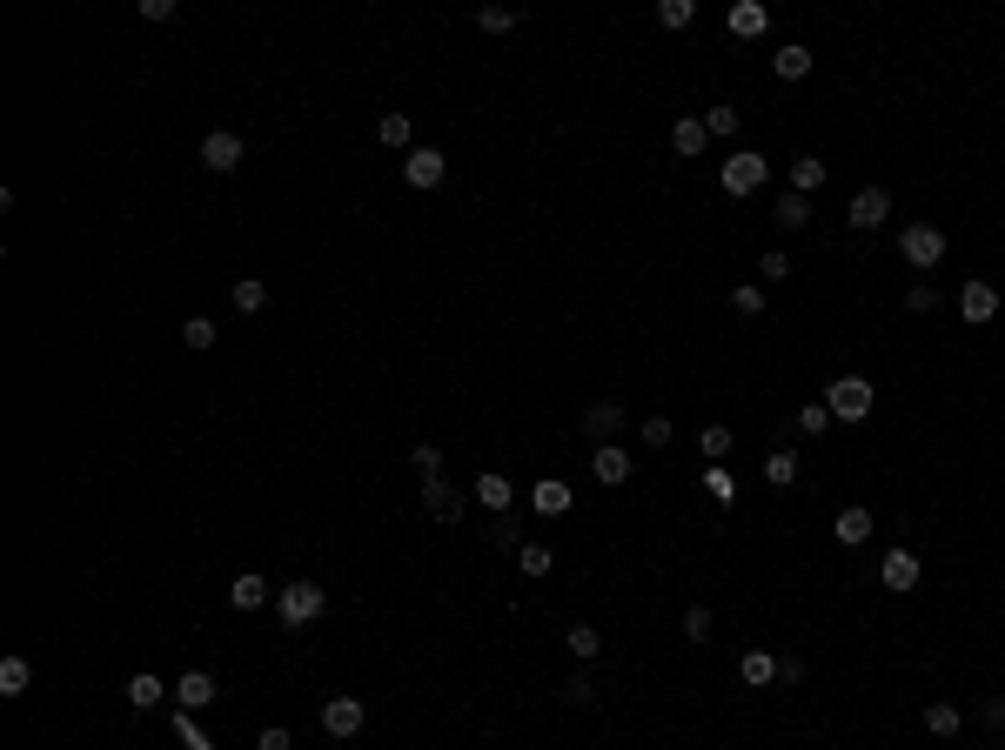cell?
Segmentation results:
<instances>
[{"label": "cell", "instance_id": "1", "mask_svg": "<svg viewBox=\"0 0 1005 750\" xmlns=\"http://www.w3.org/2000/svg\"><path fill=\"white\" fill-rule=\"evenodd\" d=\"M871 402H878V389H871V375H838L825 389V409L831 422H865L871 416Z\"/></svg>", "mask_w": 1005, "mask_h": 750}, {"label": "cell", "instance_id": "2", "mask_svg": "<svg viewBox=\"0 0 1005 750\" xmlns=\"http://www.w3.org/2000/svg\"><path fill=\"white\" fill-rule=\"evenodd\" d=\"M764 175H771V161L751 155V148H737V155H724V168H717V188L744 201V195H758V188H764Z\"/></svg>", "mask_w": 1005, "mask_h": 750}, {"label": "cell", "instance_id": "3", "mask_svg": "<svg viewBox=\"0 0 1005 750\" xmlns=\"http://www.w3.org/2000/svg\"><path fill=\"white\" fill-rule=\"evenodd\" d=\"M322 603H329V590H322V583H309V576H302V583H289V590L275 596V617L289 623V630H309V623L322 617Z\"/></svg>", "mask_w": 1005, "mask_h": 750}, {"label": "cell", "instance_id": "4", "mask_svg": "<svg viewBox=\"0 0 1005 750\" xmlns=\"http://www.w3.org/2000/svg\"><path fill=\"white\" fill-rule=\"evenodd\" d=\"M898 255H905L912 268H938L945 262V235H938L932 221H912V228L898 235Z\"/></svg>", "mask_w": 1005, "mask_h": 750}, {"label": "cell", "instance_id": "5", "mask_svg": "<svg viewBox=\"0 0 1005 750\" xmlns=\"http://www.w3.org/2000/svg\"><path fill=\"white\" fill-rule=\"evenodd\" d=\"M443 175H449L443 148H409V155H402V181H409V188H436Z\"/></svg>", "mask_w": 1005, "mask_h": 750}, {"label": "cell", "instance_id": "6", "mask_svg": "<svg viewBox=\"0 0 1005 750\" xmlns=\"http://www.w3.org/2000/svg\"><path fill=\"white\" fill-rule=\"evenodd\" d=\"M845 215H851V228H865V235H871V228H885V221H892V195H885V188H858Z\"/></svg>", "mask_w": 1005, "mask_h": 750}, {"label": "cell", "instance_id": "7", "mask_svg": "<svg viewBox=\"0 0 1005 750\" xmlns=\"http://www.w3.org/2000/svg\"><path fill=\"white\" fill-rule=\"evenodd\" d=\"M201 168H215V175L242 168V134H235V128H215L208 141H201Z\"/></svg>", "mask_w": 1005, "mask_h": 750}, {"label": "cell", "instance_id": "8", "mask_svg": "<svg viewBox=\"0 0 1005 750\" xmlns=\"http://www.w3.org/2000/svg\"><path fill=\"white\" fill-rule=\"evenodd\" d=\"M362 717H369L362 697H329V704H322V730H329V737H362Z\"/></svg>", "mask_w": 1005, "mask_h": 750}, {"label": "cell", "instance_id": "9", "mask_svg": "<svg viewBox=\"0 0 1005 750\" xmlns=\"http://www.w3.org/2000/svg\"><path fill=\"white\" fill-rule=\"evenodd\" d=\"M724 27H731L737 41H758L764 27H771V7H764V0H731V14H724Z\"/></svg>", "mask_w": 1005, "mask_h": 750}, {"label": "cell", "instance_id": "10", "mask_svg": "<svg viewBox=\"0 0 1005 750\" xmlns=\"http://www.w3.org/2000/svg\"><path fill=\"white\" fill-rule=\"evenodd\" d=\"M959 315L965 322H992V315H999V288L992 282H965L959 288Z\"/></svg>", "mask_w": 1005, "mask_h": 750}, {"label": "cell", "instance_id": "11", "mask_svg": "<svg viewBox=\"0 0 1005 750\" xmlns=\"http://www.w3.org/2000/svg\"><path fill=\"white\" fill-rule=\"evenodd\" d=\"M878 583H885V590H918V556L912 550H892L885 563H878Z\"/></svg>", "mask_w": 1005, "mask_h": 750}, {"label": "cell", "instance_id": "12", "mask_svg": "<svg viewBox=\"0 0 1005 750\" xmlns=\"http://www.w3.org/2000/svg\"><path fill=\"white\" fill-rule=\"evenodd\" d=\"M423 509L436 516V523H456V516H463V489L456 483H423Z\"/></svg>", "mask_w": 1005, "mask_h": 750}, {"label": "cell", "instance_id": "13", "mask_svg": "<svg viewBox=\"0 0 1005 750\" xmlns=\"http://www.w3.org/2000/svg\"><path fill=\"white\" fill-rule=\"evenodd\" d=\"M778 670H784V663L771 657V650H744V657H737V677H744V684H751V690L778 684Z\"/></svg>", "mask_w": 1005, "mask_h": 750}, {"label": "cell", "instance_id": "14", "mask_svg": "<svg viewBox=\"0 0 1005 750\" xmlns=\"http://www.w3.org/2000/svg\"><path fill=\"white\" fill-rule=\"evenodd\" d=\"M771 74H778V81H804V74H811V47H804V41H784L778 54H771Z\"/></svg>", "mask_w": 1005, "mask_h": 750}, {"label": "cell", "instance_id": "15", "mask_svg": "<svg viewBox=\"0 0 1005 750\" xmlns=\"http://www.w3.org/2000/svg\"><path fill=\"white\" fill-rule=\"evenodd\" d=\"M590 469H597V483H610V489H617V483H630V449L603 442V449H597V463H590Z\"/></svg>", "mask_w": 1005, "mask_h": 750}, {"label": "cell", "instance_id": "16", "mask_svg": "<svg viewBox=\"0 0 1005 750\" xmlns=\"http://www.w3.org/2000/svg\"><path fill=\"white\" fill-rule=\"evenodd\" d=\"M530 503H536V516H570V503H577V496H570V483H557V476H550V483L530 489Z\"/></svg>", "mask_w": 1005, "mask_h": 750}, {"label": "cell", "instance_id": "17", "mask_svg": "<svg viewBox=\"0 0 1005 750\" xmlns=\"http://www.w3.org/2000/svg\"><path fill=\"white\" fill-rule=\"evenodd\" d=\"M476 503H483V509H496V516H503V509L516 503V483H510V476H496V469H490V476H476Z\"/></svg>", "mask_w": 1005, "mask_h": 750}, {"label": "cell", "instance_id": "18", "mask_svg": "<svg viewBox=\"0 0 1005 750\" xmlns=\"http://www.w3.org/2000/svg\"><path fill=\"white\" fill-rule=\"evenodd\" d=\"M704 141H711V128H704L697 114H684V121L670 128V148H677V155H684V161H691V155H704Z\"/></svg>", "mask_w": 1005, "mask_h": 750}, {"label": "cell", "instance_id": "19", "mask_svg": "<svg viewBox=\"0 0 1005 750\" xmlns=\"http://www.w3.org/2000/svg\"><path fill=\"white\" fill-rule=\"evenodd\" d=\"M268 596H275V590H268V583H262V576H255V570H248V576H235V583H228V603H235V610H262Z\"/></svg>", "mask_w": 1005, "mask_h": 750}, {"label": "cell", "instance_id": "20", "mask_svg": "<svg viewBox=\"0 0 1005 750\" xmlns=\"http://www.w3.org/2000/svg\"><path fill=\"white\" fill-rule=\"evenodd\" d=\"M175 697L188 710H208V704H215V677H208V670H188V677L175 684Z\"/></svg>", "mask_w": 1005, "mask_h": 750}, {"label": "cell", "instance_id": "21", "mask_svg": "<svg viewBox=\"0 0 1005 750\" xmlns=\"http://www.w3.org/2000/svg\"><path fill=\"white\" fill-rule=\"evenodd\" d=\"M865 536H871V509H865V503H851V509H838V543H845V550H858V543H865Z\"/></svg>", "mask_w": 1005, "mask_h": 750}, {"label": "cell", "instance_id": "22", "mask_svg": "<svg viewBox=\"0 0 1005 750\" xmlns=\"http://www.w3.org/2000/svg\"><path fill=\"white\" fill-rule=\"evenodd\" d=\"M376 141H382V148H402V155H409V148H416V128H409V114H382V121H376Z\"/></svg>", "mask_w": 1005, "mask_h": 750}, {"label": "cell", "instance_id": "23", "mask_svg": "<svg viewBox=\"0 0 1005 750\" xmlns=\"http://www.w3.org/2000/svg\"><path fill=\"white\" fill-rule=\"evenodd\" d=\"M818 188H825V161L798 155V161H791V195H818Z\"/></svg>", "mask_w": 1005, "mask_h": 750}, {"label": "cell", "instance_id": "24", "mask_svg": "<svg viewBox=\"0 0 1005 750\" xmlns=\"http://www.w3.org/2000/svg\"><path fill=\"white\" fill-rule=\"evenodd\" d=\"M161 697H168V690H161L155 670H134V677H128V704H134V710H155Z\"/></svg>", "mask_w": 1005, "mask_h": 750}, {"label": "cell", "instance_id": "25", "mask_svg": "<svg viewBox=\"0 0 1005 750\" xmlns=\"http://www.w3.org/2000/svg\"><path fill=\"white\" fill-rule=\"evenodd\" d=\"M583 429H590V436H610V429H624V409H617V402H590V409H583Z\"/></svg>", "mask_w": 1005, "mask_h": 750}, {"label": "cell", "instance_id": "26", "mask_svg": "<svg viewBox=\"0 0 1005 750\" xmlns=\"http://www.w3.org/2000/svg\"><path fill=\"white\" fill-rule=\"evenodd\" d=\"M771 221H778V228H804V221H811V195H791V188H784Z\"/></svg>", "mask_w": 1005, "mask_h": 750}, {"label": "cell", "instance_id": "27", "mask_svg": "<svg viewBox=\"0 0 1005 750\" xmlns=\"http://www.w3.org/2000/svg\"><path fill=\"white\" fill-rule=\"evenodd\" d=\"M409 463H416L423 483H443V449H436V442H416V449H409Z\"/></svg>", "mask_w": 1005, "mask_h": 750}, {"label": "cell", "instance_id": "28", "mask_svg": "<svg viewBox=\"0 0 1005 750\" xmlns=\"http://www.w3.org/2000/svg\"><path fill=\"white\" fill-rule=\"evenodd\" d=\"M27 684H34V670H27V657H7V663H0V697H21Z\"/></svg>", "mask_w": 1005, "mask_h": 750}, {"label": "cell", "instance_id": "29", "mask_svg": "<svg viewBox=\"0 0 1005 750\" xmlns=\"http://www.w3.org/2000/svg\"><path fill=\"white\" fill-rule=\"evenodd\" d=\"M959 724H965L959 704H932L925 710V730H932V737H959Z\"/></svg>", "mask_w": 1005, "mask_h": 750}, {"label": "cell", "instance_id": "30", "mask_svg": "<svg viewBox=\"0 0 1005 750\" xmlns=\"http://www.w3.org/2000/svg\"><path fill=\"white\" fill-rule=\"evenodd\" d=\"M516 563H523V576H550V563H557V556H550V543H523V550H516Z\"/></svg>", "mask_w": 1005, "mask_h": 750}, {"label": "cell", "instance_id": "31", "mask_svg": "<svg viewBox=\"0 0 1005 750\" xmlns=\"http://www.w3.org/2000/svg\"><path fill=\"white\" fill-rule=\"evenodd\" d=\"M235 309H242V315H262V309H268V288L255 282V275H248V282H235Z\"/></svg>", "mask_w": 1005, "mask_h": 750}, {"label": "cell", "instance_id": "32", "mask_svg": "<svg viewBox=\"0 0 1005 750\" xmlns=\"http://www.w3.org/2000/svg\"><path fill=\"white\" fill-rule=\"evenodd\" d=\"M704 489H711L717 503H737V476H731L724 463H711V469H704Z\"/></svg>", "mask_w": 1005, "mask_h": 750}, {"label": "cell", "instance_id": "33", "mask_svg": "<svg viewBox=\"0 0 1005 750\" xmlns=\"http://www.w3.org/2000/svg\"><path fill=\"white\" fill-rule=\"evenodd\" d=\"M181 342H188V349H215V322H208V315H188V322H181Z\"/></svg>", "mask_w": 1005, "mask_h": 750}, {"label": "cell", "instance_id": "34", "mask_svg": "<svg viewBox=\"0 0 1005 750\" xmlns=\"http://www.w3.org/2000/svg\"><path fill=\"white\" fill-rule=\"evenodd\" d=\"M697 449H704L711 463H724V456H731V429H724V422H711V429L697 436Z\"/></svg>", "mask_w": 1005, "mask_h": 750}, {"label": "cell", "instance_id": "35", "mask_svg": "<svg viewBox=\"0 0 1005 750\" xmlns=\"http://www.w3.org/2000/svg\"><path fill=\"white\" fill-rule=\"evenodd\" d=\"M516 21H523L516 7H483V14H476V27H483V34H510Z\"/></svg>", "mask_w": 1005, "mask_h": 750}, {"label": "cell", "instance_id": "36", "mask_svg": "<svg viewBox=\"0 0 1005 750\" xmlns=\"http://www.w3.org/2000/svg\"><path fill=\"white\" fill-rule=\"evenodd\" d=\"M731 309H737V315H764V288H758V282H737V288H731Z\"/></svg>", "mask_w": 1005, "mask_h": 750}, {"label": "cell", "instance_id": "37", "mask_svg": "<svg viewBox=\"0 0 1005 750\" xmlns=\"http://www.w3.org/2000/svg\"><path fill=\"white\" fill-rule=\"evenodd\" d=\"M597 650H603V637L590 630V623H577V630H570V657H577V663H590Z\"/></svg>", "mask_w": 1005, "mask_h": 750}, {"label": "cell", "instance_id": "38", "mask_svg": "<svg viewBox=\"0 0 1005 750\" xmlns=\"http://www.w3.org/2000/svg\"><path fill=\"white\" fill-rule=\"evenodd\" d=\"M798 429H804V436H825V429H831V409H825V402H804V409H798Z\"/></svg>", "mask_w": 1005, "mask_h": 750}, {"label": "cell", "instance_id": "39", "mask_svg": "<svg viewBox=\"0 0 1005 750\" xmlns=\"http://www.w3.org/2000/svg\"><path fill=\"white\" fill-rule=\"evenodd\" d=\"M657 21H664V27H691L697 21V0H664V7H657Z\"/></svg>", "mask_w": 1005, "mask_h": 750}, {"label": "cell", "instance_id": "40", "mask_svg": "<svg viewBox=\"0 0 1005 750\" xmlns=\"http://www.w3.org/2000/svg\"><path fill=\"white\" fill-rule=\"evenodd\" d=\"M764 476H771V483H784V489H791V483H798V456H791V449H778V456L764 463Z\"/></svg>", "mask_w": 1005, "mask_h": 750}, {"label": "cell", "instance_id": "41", "mask_svg": "<svg viewBox=\"0 0 1005 750\" xmlns=\"http://www.w3.org/2000/svg\"><path fill=\"white\" fill-rule=\"evenodd\" d=\"M670 436H677V422H670V416H644V442H650V449H670Z\"/></svg>", "mask_w": 1005, "mask_h": 750}, {"label": "cell", "instance_id": "42", "mask_svg": "<svg viewBox=\"0 0 1005 750\" xmlns=\"http://www.w3.org/2000/svg\"><path fill=\"white\" fill-rule=\"evenodd\" d=\"M758 275H764V282H791V255H784V248H771V255L758 262Z\"/></svg>", "mask_w": 1005, "mask_h": 750}, {"label": "cell", "instance_id": "43", "mask_svg": "<svg viewBox=\"0 0 1005 750\" xmlns=\"http://www.w3.org/2000/svg\"><path fill=\"white\" fill-rule=\"evenodd\" d=\"M684 637H691V643L711 637V610H704V603H691V610H684Z\"/></svg>", "mask_w": 1005, "mask_h": 750}, {"label": "cell", "instance_id": "44", "mask_svg": "<svg viewBox=\"0 0 1005 750\" xmlns=\"http://www.w3.org/2000/svg\"><path fill=\"white\" fill-rule=\"evenodd\" d=\"M704 128H711L717 141H731V134H737V108H711V114H704Z\"/></svg>", "mask_w": 1005, "mask_h": 750}, {"label": "cell", "instance_id": "45", "mask_svg": "<svg viewBox=\"0 0 1005 750\" xmlns=\"http://www.w3.org/2000/svg\"><path fill=\"white\" fill-rule=\"evenodd\" d=\"M905 309H912V315H932V309H938V288H912V295H905Z\"/></svg>", "mask_w": 1005, "mask_h": 750}, {"label": "cell", "instance_id": "46", "mask_svg": "<svg viewBox=\"0 0 1005 750\" xmlns=\"http://www.w3.org/2000/svg\"><path fill=\"white\" fill-rule=\"evenodd\" d=\"M134 14H141V21H175V0H141Z\"/></svg>", "mask_w": 1005, "mask_h": 750}, {"label": "cell", "instance_id": "47", "mask_svg": "<svg viewBox=\"0 0 1005 750\" xmlns=\"http://www.w3.org/2000/svg\"><path fill=\"white\" fill-rule=\"evenodd\" d=\"M255 750H295V744H289V730H282V724H268L262 737H255Z\"/></svg>", "mask_w": 1005, "mask_h": 750}, {"label": "cell", "instance_id": "48", "mask_svg": "<svg viewBox=\"0 0 1005 750\" xmlns=\"http://www.w3.org/2000/svg\"><path fill=\"white\" fill-rule=\"evenodd\" d=\"M985 724H992V730H1005V697H992V704H985Z\"/></svg>", "mask_w": 1005, "mask_h": 750}]
</instances>
